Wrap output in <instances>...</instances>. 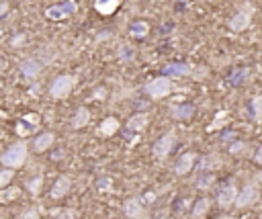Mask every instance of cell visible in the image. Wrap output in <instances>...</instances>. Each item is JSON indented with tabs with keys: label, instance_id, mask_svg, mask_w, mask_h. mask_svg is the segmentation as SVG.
Here are the masks:
<instances>
[{
	"label": "cell",
	"instance_id": "33",
	"mask_svg": "<svg viewBox=\"0 0 262 219\" xmlns=\"http://www.w3.org/2000/svg\"><path fill=\"white\" fill-rule=\"evenodd\" d=\"M21 219H39V211H37V209H27V211L21 215Z\"/></svg>",
	"mask_w": 262,
	"mask_h": 219
},
{
	"label": "cell",
	"instance_id": "19",
	"mask_svg": "<svg viewBox=\"0 0 262 219\" xmlns=\"http://www.w3.org/2000/svg\"><path fill=\"white\" fill-rule=\"evenodd\" d=\"M90 121V111L86 109V107H80L78 111H76V115H74V121H72V125L76 129H80V127H84V125Z\"/></svg>",
	"mask_w": 262,
	"mask_h": 219
},
{
	"label": "cell",
	"instance_id": "7",
	"mask_svg": "<svg viewBox=\"0 0 262 219\" xmlns=\"http://www.w3.org/2000/svg\"><path fill=\"white\" fill-rule=\"evenodd\" d=\"M258 201V189L254 184H246L244 189L238 193V199H236V207L244 209V207H250Z\"/></svg>",
	"mask_w": 262,
	"mask_h": 219
},
{
	"label": "cell",
	"instance_id": "18",
	"mask_svg": "<svg viewBox=\"0 0 262 219\" xmlns=\"http://www.w3.org/2000/svg\"><path fill=\"white\" fill-rule=\"evenodd\" d=\"M148 31H150V27H148V23H146V21H136L134 25L129 27V35H131V37H138V39H142V37H146V35H148Z\"/></svg>",
	"mask_w": 262,
	"mask_h": 219
},
{
	"label": "cell",
	"instance_id": "22",
	"mask_svg": "<svg viewBox=\"0 0 262 219\" xmlns=\"http://www.w3.org/2000/svg\"><path fill=\"white\" fill-rule=\"evenodd\" d=\"M211 207V201L209 199H199L192 207V217H203Z\"/></svg>",
	"mask_w": 262,
	"mask_h": 219
},
{
	"label": "cell",
	"instance_id": "34",
	"mask_svg": "<svg viewBox=\"0 0 262 219\" xmlns=\"http://www.w3.org/2000/svg\"><path fill=\"white\" fill-rule=\"evenodd\" d=\"M55 219H74V211H70V209L68 211H61Z\"/></svg>",
	"mask_w": 262,
	"mask_h": 219
},
{
	"label": "cell",
	"instance_id": "5",
	"mask_svg": "<svg viewBox=\"0 0 262 219\" xmlns=\"http://www.w3.org/2000/svg\"><path fill=\"white\" fill-rule=\"evenodd\" d=\"M39 115H35V113H29V115H25L19 123H17V135H21V137H27V135H31L33 131H35L37 127H39Z\"/></svg>",
	"mask_w": 262,
	"mask_h": 219
},
{
	"label": "cell",
	"instance_id": "9",
	"mask_svg": "<svg viewBox=\"0 0 262 219\" xmlns=\"http://www.w3.org/2000/svg\"><path fill=\"white\" fill-rule=\"evenodd\" d=\"M238 199V191L234 184H225L223 189L217 193V205L219 207H229V205H236Z\"/></svg>",
	"mask_w": 262,
	"mask_h": 219
},
{
	"label": "cell",
	"instance_id": "25",
	"mask_svg": "<svg viewBox=\"0 0 262 219\" xmlns=\"http://www.w3.org/2000/svg\"><path fill=\"white\" fill-rule=\"evenodd\" d=\"M215 182V176L213 174H201V176H196L194 178V186H196V189H209V186Z\"/></svg>",
	"mask_w": 262,
	"mask_h": 219
},
{
	"label": "cell",
	"instance_id": "8",
	"mask_svg": "<svg viewBox=\"0 0 262 219\" xmlns=\"http://www.w3.org/2000/svg\"><path fill=\"white\" fill-rule=\"evenodd\" d=\"M174 135L172 133H166L164 137H160L156 143H154V148H152V152H154V156L156 158H166V156L172 152V148H174Z\"/></svg>",
	"mask_w": 262,
	"mask_h": 219
},
{
	"label": "cell",
	"instance_id": "1",
	"mask_svg": "<svg viewBox=\"0 0 262 219\" xmlns=\"http://www.w3.org/2000/svg\"><path fill=\"white\" fill-rule=\"evenodd\" d=\"M25 160H27V143L25 141L13 143L3 154V158H0V162H3L5 166H9V168H19V166L25 164Z\"/></svg>",
	"mask_w": 262,
	"mask_h": 219
},
{
	"label": "cell",
	"instance_id": "13",
	"mask_svg": "<svg viewBox=\"0 0 262 219\" xmlns=\"http://www.w3.org/2000/svg\"><path fill=\"white\" fill-rule=\"evenodd\" d=\"M192 166H194V154H192V152H186V154H182L180 158H178L174 172H176V174H188Z\"/></svg>",
	"mask_w": 262,
	"mask_h": 219
},
{
	"label": "cell",
	"instance_id": "10",
	"mask_svg": "<svg viewBox=\"0 0 262 219\" xmlns=\"http://www.w3.org/2000/svg\"><path fill=\"white\" fill-rule=\"evenodd\" d=\"M125 215L129 217V219H146V209H144V205H142V201L140 199H127L125 201Z\"/></svg>",
	"mask_w": 262,
	"mask_h": 219
},
{
	"label": "cell",
	"instance_id": "16",
	"mask_svg": "<svg viewBox=\"0 0 262 219\" xmlns=\"http://www.w3.org/2000/svg\"><path fill=\"white\" fill-rule=\"evenodd\" d=\"M117 129H119V121H117L115 117H107L101 125H98V133L105 135V137L115 135V131H117Z\"/></svg>",
	"mask_w": 262,
	"mask_h": 219
},
{
	"label": "cell",
	"instance_id": "39",
	"mask_svg": "<svg viewBox=\"0 0 262 219\" xmlns=\"http://www.w3.org/2000/svg\"><path fill=\"white\" fill-rule=\"evenodd\" d=\"M154 199H156V195H154V193H146V201H148V203H152Z\"/></svg>",
	"mask_w": 262,
	"mask_h": 219
},
{
	"label": "cell",
	"instance_id": "41",
	"mask_svg": "<svg viewBox=\"0 0 262 219\" xmlns=\"http://www.w3.org/2000/svg\"><path fill=\"white\" fill-rule=\"evenodd\" d=\"M223 219H232V217H223Z\"/></svg>",
	"mask_w": 262,
	"mask_h": 219
},
{
	"label": "cell",
	"instance_id": "40",
	"mask_svg": "<svg viewBox=\"0 0 262 219\" xmlns=\"http://www.w3.org/2000/svg\"><path fill=\"white\" fill-rule=\"evenodd\" d=\"M7 11H9V5H7V3H3V9H0V13L7 15Z\"/></svg>",
	"mask_w": 262,
	"mask_h": 219
},
{
	"label": "cell",
	"instance_id": "36",
	"mask_svg": "<svg viewBox=\"0 0 262 219\" xmlns=\"http://www.w3.org/2000/svg\"><path fill=\"white\" fill-rule=\"evenodd\" d=\"M234 139H236V133H234V131L225 133V137H223V141H234Z\"/></svg>",
	"mask_w": 262,
	"mask_h": 219
},
{
	"label": "cell",
	"instance_id": "4",
	"mask_svg": "<svg viewBox=\"0 0 262 219\" xmlns=\"http://www.w3.org/2000/svg\"><path fill=\"white\" fill-rule=\"evenodd\" d=\"M78 11V5L74 3V0H66V3H59V5H53L45 11V17L49 21H61L66 17H70Z\"/></svg>",
	"mask_w": 262,
	"mask_h": 219
},
{
	"label": "cell",
	"instance_id": "15",
	"mask_svg": "<svg viewBox=\"0 0 262 219\" xmlns=\"http://www.w3.org/2000/svg\"><path fill=\"white\" fill-rule=\"evenodd\" d=\"M164 74H166V76H174V78L188 76L190 74V66L188 64H166V66H164Z\"/></svg>",
	"mask_w": 262,
	"mask_h": 219
},
{
	"label": "cell",
	"instance_id": "38",
	"mask_svg": "<svg viewBox=\"0 0 262 219\" xmlns=\"http://www.w3.org/2000/svg\"><path fill=\"white\" fill-rule=\"evenodd\" d=\"M94 97H96V99H105V90H96Z\"/></svg>",
	"mask_w": 262,
	"mask_h": 219
},
{
	"label": "cell",
	"instance_id": "35",
	"mask_svg": "<svg viewBox=\"0 0 262 219\" xmlns=\"http://www.w3.org/2000/svg\"><path fill=\"white\" fill-rule=\"evenodd\" d=\"M254 160H256L258 164H262V145L258 148V152H256V156H254Z\"/></svg>",
	"mask_w": 262,
	"mask_h": 219
},
{
	"label": "cell",
	"instance_id": "21",
	"mask_svg": "<svg viewBox=\"0 0 262 219\" xmlns=\"http://www.w3.org/2000/svg\"><path fill=\"white\" fill-rule=\"evenodd\" d=\"M119 3L121 0H96V11L103 15H111L119 7Z\"/></svg>",
	"mask_w": 262,
	"mask_h": 219
},
{
	"label": "cell",
	"instance_id": "11",
	"mask_svg": "<svg viewBox=\"0 0 262 219\" xmlns=\"http://www.w3.org/2000/svg\"><path fill=\"white\" fill-rule=\"evenodd\" d=\"M41 61L39 59H25L23 64H21V72H23V76L27 78V80H35L39 74H41Z\"/></svg>",
	"mask_w": 262,
	"mask_h": 219
},
{
	"label": "cell",
	"instance_id": "37",
	"mask_svg": "<svg viewBox=\"0 0 262 219\" xmlns=\"http://www.w3.org/2000/svg\"><path fill=\"white\" fill-rule=\"evenodd\" d=\"M23 43V35H17L15 39H13V45H21Z\"/></svg>",
	"mask_w": 262,
	"mask_h": 219
},
{
	"label": "cell",
	"instance_id": "2",
	"mask_svg": "<svg viewBox=\"0 0 262 219\" xmlns=\"http://www.w3.org/2000/svg\"><path fill=\"white\" fill-rule=\"evenodd\" d=\"M146 92L152 97V99H164L168 97L172 92V82H170V76H160V78H154L152 82L146 84Z\"/></svg>",
	"mask_w": 262,
	"mask_h": 219
},
{
	"label": "cell",
	"instance_id": "28",
	"mask_svg": "<svg viewBox=\"0 0 262 219\" xmlns=\"http://www.w3.org/2000/svg\"><path fill=\"white\" fill-rule=\"evenodd\" d=\"M252 115H254L256 121L262 119V97H256V99L252 101Z\"/></svg>",
	"mask_w": 262,
	"mask_h": 219
},
{
	"label": "cell",
	"instance_id": "12",
	"mask_svg": "<svg viewBox=\"0 0 262 219\" xmlns=\"http://www.w3.org/2000/svg\"><path fill=\"white\" fill-rule=\"evenodd\" d=\"M53 139H55V135L51 131H43V133H39L35 139H33V150H35V152H45V150L51 148Z\"/></svg>",
	"mask_w": 262,
	"mask_h": 219
},
{
	"label": "cell",
	"instance_id": "14",
	"mask_svg": "<svg viewBox=\"0 0 262 219\" xmlns=\"http://www.w3.org/2000/svg\"><path fill=\"white\" fill-rule=\"evenodd\" d=\"M68 191H70V178L68 176H59L53 182V186H51V197L53 199H61Z\"/></svg>",
	"mask_w": 262,
	"mask_h": 219
},
{
	"label": "cell",
	"instance_id": "26",
	"mask_svg": "<svg viewBox=\"0 0 262 219\" xmlns=\"http://www.w3.org/2000/svg\"><path fill=\"white\" fill-rule=\"evenodd\" d=\"M41 182H43L41 176H35V178L27 180V191H29L31 195H39V191H41Z\"/></svg>",
	"mask_w": 262,
	"mask_h": 219
},
{
	"label": "cell",
	"instance_id": "20",
	"mask_svg": "<svg viewBox=\"0 0 262 219\" xmlns=\"http://www.w3.org/2000/svg\"><path fill=\"white\" fill-rule=\"evenodd\" d=\"M192 113H194V107H192V105H176V107L172 109L174 119H182V121L190 119V117H192Z\"/></svg>",
	"mask_w": 262,
	"mask_h": 219
},
{
	"label": "cell",
	"instance_id": "27",
	"mask_svg": "<svg viewBox=\"0 0 262 219\" xmlns=\"http://www.w3.org/2000/svg\"><path fill=\"white\" fill-rule=\"evenodd\" d=\"M96 189H98V193H109V191L113 189V180H111L109 176L98 178V180H96Z\"/></svg>",
	"mask_w": 262,
	"mask_h": 219
},
{
	"label": "cell",
	"instance_id": "29",
	"mask_svg": "<svg viewBox=\"0 0 262 219\" xmlns=\"http://www.w3.org/2000/svg\"><path fill=\"white\" fill-rule=\"evenodd\" d=\"M119 59L131 61V59H134V49H131L129 45H121V47H119Z\"/></svg>",
	"mask_w": 262,
	"mask_h": 219
},
{
	"label": "cell",
	"instance_id": "31",
	"mask_svg": "<svg viewBox=\"0 0 262 219\" xmlns=\"http://www.w3.org/2000/svg\"><path fill=\"white\" fill-rule=\"evenodd\" d=\"M225 117H227V113H225V111H219V113H217V117H215V123H213V125H209V131L219 129L221 125H223V121H225Z\"/></svg>",
	"mask_w": 262,
	"mask_h": 219
},
{
	"label": "cell",
	"instance_id": "23",
	"mask_svg": "<svg viewBox=\"0 0 262 219\" xmlns=\"http://www.w3.org/2000/svg\"><path fill=\"white\" fill-rule=\"evenodd\" d=\"M19 195H21V191L17 189V186H5L3 193H0V201H3V203H11V201H15Z\"/></svg>",
	"mask_w": 262,
	"mask_h": 219
},
{
	"label": "cell",
	"instance_id": "6",
	"mask_svg": "<svg viewBox=\"0 0 262 219\" xmlns=\"http://www.w3.org/2000/svg\"><path fill=\"white\" fill-rule=\"evenodd\" d=\"M252 9L248 7V9H242V11H238L232 19H229V29L232 31H236V33H240V31H246L248 27H250V21H252Z\"/></svg>",
	"mask_w": 262,
	"mask_h": 219
},
{
	"label": "cell",
	"instance_id": "42",
	"mask_svg": "<svg viewBox=\"0 0 262 219\" xmlns=\"http://www.w3.org/2000/svg\"><path fill=\"white\" fill-rule=\"evenodd\" d=\"M260 180H262V172H260Z\"/></svg>",
	"mask_w": 262,
	"mask_h": 219
},
{
	"label": "cell",
	"instance_id": "24",
	"mask_svg": "<svg viewBox=\"0 0 262 219\" xmlns=\"http://www.w3.org/2000/svg\"><path fill=\"white\" fill-rule=\"evenodd\" d=\"M219 164V158H217V156H205V158H201L199 162H196V168H199V170H209V168H215Z\"/></svg>",
	"mask_w": 262,
	"mask_h": 219
},
{
	"label": "cell",
	"instance_id": "17",
	"mask_svg": "<svg viewBox=\"0 0 262 219\" xmlns=\"http://www.w3.org/2000/svg\"><path fill=\"white\" fill-rule=\"evenodd\" d=\"M148 115L146 113H136L134 117H131L129 121H127V127L131 129V131H142L144 127H146V125H148Z\"/></svg>",
	"mask_w": 262,
	"mask_h": 219
},
{
	"label": "cell",
	"instance_id": "30",
	"mask_svg": "<svg viewBox=\"0 0 262 219\" xmlns=\"http://www.w3.org/2000/svg\"><path fill=\"white\" fill-rule=\"evenodd\" d=\"M13 170L11 168H5L3 172H0V186H3V189H5V186H9V182H11V178H13Z\"/></svg>",
	"mask_w": 262,
	"mask_h": 219
},
{
	"label": "cell",
	"instance_id": "3",
	"mask_svg": "<svg viewBox=\"0 0 262 219\" xmlns=\"http://www.w3.org/2000/svg\"><path fill=\"white\" fill-rule=\"evenodd\" d=\"M74 82H76V80H74L72 76H68V74L57 76V78L51 82V86H49V95L55 97V99L68 97L70 92H72V88H74Z\"/></svg>",
	"mask_w": 262,
	"mask_h": 219
},
{
	"label": "cell",
	"instance_id": "32",
	"mask_svg": "<svg viewBox=\"0 0 262 219\" xmlns=\"http://www.w3.org/2000/svg\"><path fill=\"white\" fill-rule=\"evenodd\" d=\"M246 148H248V145H246L244 141H238V143H232V145H229V152H232V154H242Z\"/></svg>",
	"mask_w": 262,
	"mask_h": 219
}]
</instances>
